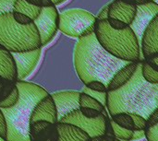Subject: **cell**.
Returning <instances> with one entry per match:
<instances>
[{"label":"cell","instance_id":"cell-1","mask_svg":"<svg viewBox=\"0 0 158 141\" xmlns=\"http://www.w3.org/2000/svg\"><path fill=\"white\" fill-rule=\"evenodd\" d=\"M73 57L76 73L85 86L97 80L107 87L116 73L130 63L109 54L94 33L77 40Z\"/></svg>","mask_w":158,"mask_h":141},{"label":"cell","instance_id":"cell-2","mask_svg":"<svg viewBox=\"0 0 158 141\" xmlns=\"http://www.w3.org/2000/svg\"><path fill=\"white\" fill-rule=\"evenodd\" d=\"M141 63L126 85L115 91L107 92L106 109L110 116L129 113L137 114L147 120L158 108V84H151L143 79Z\"/></svg>","mask_w":158,"mask_h":141},{"label":"cell","instance_id":"cell-3","mask_svg":"<svg viewBox=\"0 0 158 141\" xmlns=\"http://www.w3.org/2000/svg\"><path fill=\"white\" fill-rule=\"evenodd\" d=\"M16 85L19 91L18 103L10 108L2 109L8 127L6 141H30L31 113L36 104L49 93L43 87L24 80H18Z\"/></svg>","mask_w":158,"mask_h":141},{"label":"cell","instance_id":"cell-4","mask_svg":"<svg viewBox=\"0 0 158 141\" xmlns=\"http://www.w3.org/2000/svg\"><path fill=\"white\" fill-rule=\"evenodd\" d=\"M94 34L100 44L115 57L127 62H141V44L131 27L115 30L107 20H96Z\"/></svg>","mask_w":158,"mask_h":141},{"label":"cell","instance_id":"cell-5","mask_svg":"<svg viewBox=\"0 0 158 141\" xmlns=\"http://www.w3.org/2000/svg\"><path fill=\"white\" fill-rule=\"evenodd\" d=\"M0 47L10 53H23L42 48L35 24L18 23L12 12L0 15Z\"/></svg>","mask_w":158,"mask_h":141},{"label":"cell","instance_id":"cell-6","mask_svg":"<svg viewBox=\"0 0 158 141\" xmlns=\"http://www.w3.org/2000/svg\"><path fill=\"white\" fill-rule=\"evenodd\" d=\"M96 20V16L91 12L71 7L59 13L58 30L63 34L78 40L94 33Z\"/></svg>","mask_w":158,"mask_h":141},{"label":"cell","instance_id":"cell-7","mask_svg":"<svg viewBox=\"0 0 158 141\" xmlns=\"http://www.w3.org/2000/svg\"><path fill=\"white\" fill-rule=\"evenodd\" d=\"M35 24L40 39L42 47L45 46L56 36L59 26V13L56 6L49 7H43L39 17L33 21Z\"/></svg>","mask_w":158,"mask_h":141},{"label":"cell","instance_id":"cell-8","mask_svg":"<svg viewBox=\"0 0 158 141\" xmlns=\"http://www.w3.org/2000/svg\"><path fill=\"white\" fill-rule=\"evenodd\" d=\"M106 117L107 116H105L102 114L96 119H89L86 118L79 109L69 114L59 122L73 125L86 132L90 136V138H94L105 135Z\"/></svg>","mask_w":158,"mask_h":141},{"label":"cell","instance_id":"cell-9","mask_svg":"<svg viewBox=\"0 0 158 141\" xmlns=\"http://www.w3.org/2000/svg\"><path fill=\"white\" fill-rule=\"evenodd\" d=\"M80 94L81 91L74 90L61 91L51 94L56 107L58 122L69 114L80 109Z\"/></svg>","mask_w":158,"mask_h":141},{"label":"cell","instance_id":"cell-10","mask_svg":"<svg viewBox=\"0 0 158 141\" xmlns=\"http://www.w3.org/2000/svg\"><path fill=\"white\" fill-rule=\"evenodd\" d=\"M158 14V3L155 1H151L147 4L140 5L137 6L136 16L134 18L133 22L130 26L134 33L136 34L140 44L141 40L143 38V32L153 18Z\"/></svg>","mask_w":158,"mask_h":141},{"label":"cell","instance_id":"cell-11","mask_svg":"<svg viewBox=\"0 0 158 141\" xmlns=\"http://www.w3.org/2000/svg\"><path fill=\"white\" fill-rule=\"evenodd\" d=\"M11 54L16 63L18 80H23L28 78L35 69L36 66L39 63L42 50L41 48H39L29 52Z\"/></svg>","mask_w":158,"mask_h":141},{"label":"cell","instance_id":"cell-12","mask_svg":"<svg viewBox=\"0 0 158 141\" xmlns=\"http://www.w3.org/2000/svg\"><path fill=\"white\" fill-rule=\"evenodd\" d=\"M158 54V14L145 29L141 40L142 61Z\"/></svg>","mask_w":158,"mask_h":141},{"label":"cell","instance_id":"cell-13","mask_svg":"<svg viewBox=\"0 0 158 141\" xmlns=\"http://www.w3.org/2000/svg\"><path fill=\"white\" fill-rule=\"evenodd\" d=\"M30 141H58L59 135L56 124L48 121H36L30 125Z\"/></svg>","mask_w":158,"mask_h":141},{"label":"cell","instance_id":"cell-14","mask_svg":"<svg viewBox=\"0 0 158 141\" xmlns=\"http://www.w3.org/2000/svg\"><path fill=\"white\" fill-rule=\"evenodd\" d=\"M41 120L48 121L53 124H57L58 122L56 107L51 94H48L46 97L42 99L36 104L31 113V124Z\"/></svg>","mask_w":158,"mask_h":141},{"label":"cell","instance_id":"cell-15","mask_svg":"<svg viewBox=\"0 0 158 141\" xmlns=\"http://www.w3.org/2000/svg\"><path fill=\"white\" fill-rule=\"evenodd\" d=\"M137 12V6L114 0L108 5V18L118 19L131 26Z\"/></svg>","mask_w":158,"mask_h":141},{"label":"cell","instance_id":"cell-16","mask_svg":"<svg viewBox=\"0 0 158 141\" xmlns=\"http://www.w3.org/2000/svg\"><path fill=\"white\" fill-rule=\"evenodd\" d=\"M6 81H18L17 67L12 54L0 47V83Z\"/></svg>","mask_w":158,"mask_h":141},{"label":"cell","instance_id":"cell-17","mask_svg":"<svg viewBox=\"0 0 158 141\" xmlns=\"http://www.w3.org/2000/svg\"><path fill=\"white\" fill-rule=\"evenodd\" d=\"M140 63L141 62H130L128 65L118 70L109 82L107 86V92L115 91L126 85L135 74Z\"/></svg>","mask_w":158,"mask_h":141},{"label":"cell","instance_id":"cell-18","mask_svg":"<svg viewBox=\"0 0 158 141\" xmlns=\"http://www.w3.org/2000/svg\"><path fill=\"white\" fill-rule=\"evenodd\" d=\"M19 98V91L16 82L6 81L0 83V108H10L14 106Z\"/></svg>","mask_w":158,"mask_h":141},{"label":"cell","instance_id":"cell-19","mask_svg":"<svg viewBox=\"0 0 158 141\" xmlns=\"http://www.w3.org/2000/svg\"><path fill=\"white\" fill-rule=\"evenodd\" d=\"M59 139L58 141H86L90 136L81 128L67 123L56 124Z\"/></svg>","mask_w":158,"mask_h":141},{"label":"cell","instance_id":"cell-20","mask_svg":"<svg viewBox=\"0 0 158 141\" xmlns=\"http://www.w3.org/2000/svg\"><path fill=\"white\" fill-rule=\"evenodd\" d=\"M14 11L22 13L28 17H30L33 21L39 17L42 8L32 6L29 3H27L25 0H16L14 3Z\"/></svg>","mask_w":158,"mask_h":141},{"label":"cell","instance_id":"cell-21","mask_svg":"<svg viewBox=\"0 0 158 141\" xmlns=\"http://www.w3.org/2000/svg\"><path fill=\"white\" fill-rule=\"evenodd\" d=\"M80 108L94 109V110L100 112L105 116H109L108 111L106 106H104L101 103H99L93 97H91L83 92H81V94H80Z\"/></svg>","mask_w":158,"mask_h":141},{"label":"cell","instance_id":"cell-22","mask_svg":"<svg viewBox=\"0 0 158 141\" xmlns=\"http://www.w3.org/2000/svg\"><path fill=\"white\" fill-rule=\"evenodd\" d=\"M111 119L120 127L134 131V123L131 114L129 113H119L110 116Z\"/></svg>","mask_w":158,"mask_h":141},{"label":"cell","instance_id":"cell-23","mask_svg":"<svg viewBox=\"0 0 158 141\" xmlns=\"http://www.w3.org/2000/svg\"><path fill=\"white\" fill-rule=\"evenodd\" d=\"M141 64H142V74L143 79L151 84H158L157 71H156L153 67H151V66L145 60H143Z\"/></svg>","mask_w":158,"mask_h":141},{"label":"cell","instance_id":"cell-24","mask_svg":"<svg viewBox=\"0 0 158 141\" xmlns=\"http://www.w3.org/2000/svg\"><path fill=\"white\" fill-rule=\"evenodd\" d=\"M110 120H111V124H112L116 138L118 139H120L121 141H131L132 137H133V131L120 127L111 119V117H110Z\"/></svg>","mask_w":158,"mask_h":141},{"label":"cell","instance_id":"cell-25","mask_svg":"<svg viewBox=\"0 0 158 141\" xmlns=\"http://www.w3.org/2000/svg\"><path fill=\"white\" fill-rule=\"evenodd\" d=\"M112 1L114 0H89L85 7V10L91 12L94 16H97L101 8H103L105 6L109 5Z\"/></svg>","mask_w":158,"mask_h":141},{"label":"cell","instance_id":"cell-26","mask_svg":"<svg viewBox=\"0 0 158 141\" xmlns=\"http://www.w3.org/2000/svg\"><path fill=\"white\" fill-rule=\"evenodd\" d=\"M81 92L93 97L94 99H95L96 101H98L99 103H101L104 106L106 107L107 104V92H98V91H94L90 90L87 87H84L83 90L81 91Z\"/></svg>","mask_w":158,"mask_h":141},{"label":"cell","instance_id":"cell-27","mask_svg":"<svg viewBox=\"0 0 158 141\" xmlns=\"http://www.w3.org/2000/svg\"><path fill=\"white\" fill-rule=\"evenodd\" d=\"M133 123H134V130H145L147 127V120L137 115V114H131Z\"/></svg>","mask_w":158,"mask_h":141},{"label":"cell","instance_id":"cell-28","mask_svg":"<svg viewBox=\"0 0 158 141\" xmlns=\"http://www.w3.org/2000/svg\"><path fill=\"white\" fill-rule=\"evenodd\" d=\"M105 141H117V138L111 124L110 116L106 117V130H105V135H104Z\"/></svg>","mask_w":158,"mask_h":141},{"label":"cell","instance_id":"cell-29","mask_svg":"<svg viewBox=\"0 0 158 141\" xmlns=\"http://www.w3.org/2000/svg\"><path fill=\"white\" fill-rule=\"evenodd\" d=\"M8 137V127L2 109L0 108V138L6 141Z\"/></svg>","mask_w":158,"mask_h":141},{"label":"cell","instance_id":"cell-30","mask_svg":"<svg viewBox=\"0 0 158 141\" xmlns=\"http://www.w3.org/2000/svg\"><path fill=\"white\" fill-rule=\"evenodd\" d=\"M16 0H0V15L14 11V3Z\"/></svg>","mask_w":158,"mask_h":141},{"label":"cell","instance_id":"cell-31","mask_svg":"<svg viewBox=\"0 0 158 141\" xmlns=\"http://www.w3.org/2000/svg\"><path fill=\"white\" fill-rule=\"evenodd\" d=\"M12 14H13V17H14L15 20L18 23L21 24V25H30V24L33 23V20L30 17H28V16H26V15H24L22 13L13 11Z\"/></svg>","mask_w":158,"mask_h":141},{"label":"cell","instance_id":"cell-32","mask_svg":"<svg viewBox=\"0 0 158 141\" xmlns=\"http://www.w3.org/2000/svg\"><path fill=\"white\" fill-rule=\"evenodd\" d=\"M85 87L89 88L92 91H98V92H107V87L101 81H92L90 82L88 85H86Z\"/></svg>","mask_w":158,"mask_h":141},{"label":"cell","instance_id":"cell-33","mask_svg":"<svg viewBox=\"0 0 158 141\" xmlns=\"http://www.w3.org/2000/svg\"><path fill=\"white\" fill-rule=\"evenodd\" d=\"M80 111L86 118H89V119H96L102 115L100 112L94 110V109H90V108H80Z\"/></svg>","mask_w":158,"mask_h":141},{"label":"cell","instance_id":"cell-34","mask_svg":"<svg viewBox=\"0 0 158 141\" xmlns=\"http://www.w3.org/2000/svg\"><path fill=\"white\" fill-rule=\"evenodd\" d=\"M145 139L147 141H158V125L145 130Z\"/></svg>","mask_w":158,"mask_h":141},{"label":"cell","instance_id":"cell-35","mask_svg":"<svg viewBox=\"0 0 158 141\" xmlns=\"http://www.w3.org/2000/svg\"><path fill=\"white\" fill-rule=\"evenodd\" d=\"M25 1L27 3L32 5V6H38V7H41V8L55 6L51 0H25Z\"/></svg>","mask_w":158,"mask_h":141},{"label":"cell","instance_id":"cell-36","mask_svg":"<svg viewBox=\"0 0 158 141\" xmlns=\"http://www.w3.org/2000/svg\"><path fill=\"white\" fill-rule=\"evenodd\" d=\"M107 22H108V24L110 25L111 28H113L115 30H124V29L130 27L126 23H124V22H122V21H120L118 19H115V18H108L107 19Z\"/></svg>","mask_w":158,"mask_h":141},{"label":"cell","instance_id":"cell-37","mask_svg":"<svg viewBox=\"0 0 158 141\" xmlns=\"http://www.w3.org/2000/svg\"><path fill=\"white\" fill-rule=\"evenodd\" d=\"M158 125V108H156L152 114L151 115L149 116V118L147 119V127H146V129H149V128H152L154 127L155 126ZM145 129V130H146Z\"/></svg>","mask_w":158,"mask_h":141},{"label":"cell","instance_id":"cell-38","mask_svg":"<svg viewBox=\"0 0 158 141\" xmlns=\"http://www.w3.org/2000/svg\"><path fill=\"white\" fill-rule=\"evenodd\" d=\"M97 20H107L108 19V5L105 6L101 10L98 12L96 16Z\"/></svg>","mask_w":158,"mask_h":141},{"label":"cell","instance_id":"cell-39","mask_svg":"<svg viewBox=\"0 0 158 141\" xmlns=\"http://www.w3.org/2000/svg\"><path fill=\"white\" fill-rule=\"evenodd\" d=\"M144 60L151 66V67H153L156 71L158 72V54L156 55L151 56V57H148Z\"/></svg>","mask_w":158,"mask_h":141},{"label":"cell","instance_id":"cell-40","mask_svg":"<svg viewBox=\"0 0 158 141\" xmlns=\"http://www.w3.org/2000/svg\"><path fill=\"white\" fill-rule=\"evenodd\" d=\"M145 139V130H134L131 141H138Z\"/></svg>","mask_w":158,"mask_h":141},{"label":"cell","instance_id":"cell-41","mask_svg":"<svg viewBox=\"0 0 158 141\" xmlns=\"http://www.w3.org/2000/svg\"><path fill=\"white\" fill-rule=\"evenodd\" d=\"M124 3L127 4H131V5H134V6H140V5H143V4H147L149 2H151L152 0H120Z\"/></svg>","mask_w":158,"mask_h":141},{"label":"cell","instance_id":"cell-42","mask_svg":"<svg viewBox=\"0 0 158 141\" xmlns=\"http://www.w3.org/2000/svg\"><path fill=\"white\" fill-rule=\"evenodd\" d=\"M52 2H53V4L55 5V6H58V5H60V4H62V3H64L65 1H67V0H51Z\"/></svg>","mask_w":158,"mask_h":141},{"label":"cell","instance_id":"cell-43","mask_svg":"<svg viewBox=\"0 0 158 141\" xmlns=\"http://www.w3.org/2000/svg\"><path fill=\"white\" fill-rule=\"evenodd\" d=\"M86 141H93V139H91V138H90V139H87V140Z\"/></svg>","mask_w":158,"mask_h":141},{"label":"cell","instance_id":"cell-44","mask_svg":"<svg viewBox=\"0 0 158 141\" xmlns=\"http://www.w3.org/2000/svg\"><path fill=\"white\" fill-rule=\"evenodd\" d=\"M0 141H6V140H4L3 139H1V138H0Z\"/></svg>","mask_w":158,"mask_h":141},{"label":"cell","instance_id":"cell-45","mask_svg":"<svg viewBox=\"0 0 158 141\" xmlns=\"http://www.w3.org/2000/svg\"><path fill=\"white\" fill-rule=\"evenodd\" d=\"M152 1H155V2H156V1H158V0H152Z\"/></svg>","mask_w":158,"mask_h":141},{"label":"cell","instance_id":"cell-46","mask_svg":"<svg viewBox=\"0 0 158 141\" xmlns=\"http://www.w3.org/2000/svg\"><path fill=\"white\" fill-rule=\"evenodd\" d=\"M117 141H121V140H120V139H117Z\"/></svg>","mask_w":158,"mask_h":141},{"label":"cell","instance_id":"cell-47","mask_svg":"<svg viewBox=\"0 0 158 141\" xmlns=\"http://www.w3.org/2000/svg\"><path fill=\"white\" fill-rule=\"evenodd\" d=\"M145 141H147V140H145Z\"/></svg>","mask_w":158,"mask_h":141},{"label":"cell","instance_id":"cell-48","mask_svg":"<svg viewBox=\"0 0 158 141\" xmlns=\"http://www.w3.org/2000/svg\"><path fill=\"white\" fill-rule=\"evenodd\" d=\"M157 3H158V2H157Z\"/></svg>","mask_w":158,"mask_h":141}]
</instances>
